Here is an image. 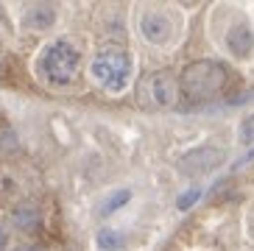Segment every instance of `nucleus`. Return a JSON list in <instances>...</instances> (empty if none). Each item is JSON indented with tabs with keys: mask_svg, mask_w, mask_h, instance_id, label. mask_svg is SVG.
Here are the masks:
<instances>
[{
	"mask_svg": "<svg viewBox=\"0 0 254 251\" xmlns=\"http://www.w3.org/2000/svg\"><path fill=\"white\" fill-rule=\"evenodd\" d=\"M226 42H229V51L235 53V56H249V51L254 48V37L252 31H249V25H232V31L226 34Z\"/></svg>",
	"mask_w": 254,
	"mask_h": 251,
	"instance_id": "nucleus-6",
	"label": "nucleus"
},
{
	"mask_svg": "<svg viewBox=\"0 0 254 251\" xmlns=\"http://www.w3.org/2000/svg\"><path fill=\"white\" fill-rule=\"evenodd\" d=\"M17 251H42V249H37V246H23V249H17Z\"/></svg>",
	"mask_w": 254,
	"mask_h": 251,
	"instance_id": "nucleus-14",
	"label": "nucleus"
},
{
	"mask_svg": "<svg viewBox=\"0 0 254 251\" xmlns=\"http://www.w3.org/2000/svg\"><path fill=\"white\" fill-rule=\"evenodd\" d=\"M11 223H14L17 229H23V232L34 229V226L39 223V209L34 207L31 201H25V204H17L14 212H11Z\"/></svg>",
	"mask_w": 254,
	"mask_h": 251,
	"instance_id": "nucleus-8",
	"label": "nucleus"
},
{
	"mask_svg": "<svg viewBox=\"0 0 254 251\" xmlns=\"http://www.w3.org/2000/svg\"><path fill=\"white\" fill-rule=\"evenodd\" d=\"M78 62H81V56L70 42H53L42 53V73L53 84H67L78 73Z\"/></svg>",
	"mask_w": 254,
	"mask_h": 251,
	"instance_id": "nucleus-2",
	"label": "nucleus"
},
{
	"mask_svg": "<svg viewBox=\"0 0 254 251\" xmlns=\"http://www.w3.org/2000/svg\"><path fill=\"white\" fill-rule=\"evenodd\" d=\"M198 195H201V190H190V192H187V195H182V198H179V209H187V207H193V201L198 198Z\"/></svg>",
	"mask_w": 254,
	"mask_h": 251,
	"instance_id": "nucleus-12",
	"label": "nucleus"
},
{
	"mask_svg": "<svg viewBox=\"0 0 254 251\" xmlns=\"http://www.w3.org/2000/svg\"><path fill=\"white\" fill-rule=\"evenodd\" d=\"M176 92H179L176 89V78L171 73H157L151 78V95H154V101L159 106H171L176 101Z\"/></svg>",
	"mask_w": 254,
	"mask_h": 251,
	"instance_id": "nucleus-5",
	"label": "nucleus"
},
{
	"mask_svg": "<svg viewBox=\"0 0 254 251\" xmlns=\"http://www.w3.org/2000/svg\"><path fill=\"white\" fill-rule=\"evenodd\" d=\"M98 246L106 249V251H115V249L123 246V237H120L118 232H112V229H101L98 232Z\"/></svg>",
	"mask_w": 254,
	"mask_h": 251,
	"instance_id": "nucleus-9",
	"label": "nucleus"
},
{
	"mask_svg": "<svg viewBox=\"0 0 254 251\" xmlns=\"http://www.w3.org/2000/svg\"><path fill=\"white\" fill-rule=\"evenodd\" d=\"M224 81H226L224 67L215 64V62H198V64H193L185 73V89L187 95L195 98V101L215 95L218 89L224 87Z\"/></svg>",
	"mask_w": 254,
	"mask_h": 251,
	"instance_id": "nucleus-3",
	"label": "nucleus"
},
{
	"mask_svg": "<svg viewBox=\"0 0 254 251\" xmlns=\"http://www.w3.org/2000/svg\"><path fill=\"white\" fill-rule=\"evenodd\" d=\"M92 78L104 89L109 92H120V89L128 84V75H131V62H128L126 53L120 51H104L98 53L95 62H92Z\"/></svg>",
	"mask_w": 254,
	"mask_h": 251,
	"instance_id": "nucleus-1",
	"label": "nucleus"
},
{
	"mask_svg": "<svg viewBox=\"0 0 254 251\" xmlns=\"http://www.w3.org/2000/svg\"><path fill=\"white\" fill-rule=\"evenodd\" d=\"M140 31H142V37L151 39V42H165L171 37V22L165 20L162 14H157V11H148L140 20Z\"/></svg>",
	"mask_w": 254,
	"mask_h": 251,
	"instance_id": "nucleus-4",
	"label": "nucleus"
},
{
	"mask_svg": "<svg viewBox=\"0 0 254 251\" xmlns=\"http://www.w3.org/2000/svg\"><path fill=\"white\" fill-rule=\"evenodd\" d=\"M128 198H131V192H128V190H123V192H115L112 198L106 201L104 207H101V215H109V212H115V209H118V207H123V204H126Z\"/></svg>",
	"mask_w": 254,
	"mask_h": 251,
	"instance_id": "nucleus-10",
	"label": "nucleus"
},
{
	"mask_svg": "<svg viewBox=\"0 0 254 251\" xmlns=\"http://www.w3.org/2000/svg\"><path fill=\"white\" fill-rule=\"evenodd\" d=\"M53 20H56V8L48 6V3L31 6L28 11H25V25H28V28L45 31V28H51V25H53Z\"/></svg>",
	"mask_w": 254,
	"mask_h": 251,
	"instance_id": "nucleus-7",
	"label": "nucleus"
},
{
	"mask_svg": "<svg viewBox=\"0 0 254 251\" xmlns=\"http://www.w3.org/2000/svg\"><path fill=\"white\" fill-rule=\"evenodd\" d=\"M240 140H243V142H254V115L240 123Z\"/></svg>",
	"mask_w": 254,
	"mask_h": 251,
	"instance_id": "nucleus-11",
	"label": "nucleus"
},
{
	"mask_svg": "<svg viewBox=\"0 0 254 251\" xmlns=\"http://www.w3.org/2000/svg\"><path fill=\"white\" fill-rule=\"evenodd\" d=\"M6 249V232H3V226H0V251Z\"/></svg>",
	"mask_w": 254,
	"mask_h": 251,
	"instance_id": "nucleus-13",
	"label": "nucleus"
}]
</instances>
